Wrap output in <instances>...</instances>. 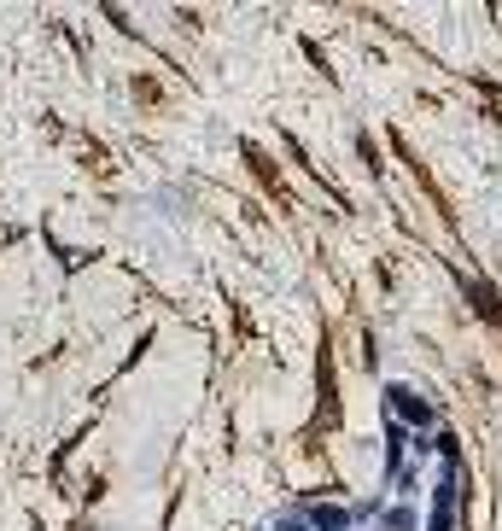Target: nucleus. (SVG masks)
<instances>
[{
  "mask_svg": "<svg viewBox=\"0 0 502 531\" xmlns=\"http://www.w3.org/2000/svg\"><path fill=\"white\" fill-rule=\"evenodd\" d=\"M386 409H391V415H404V426H433V403L415 397L409 386H386Z\"/></svg>",
  "mask_w": 502,
  "mask_h": 531,
  "instance_id": "f257e3e1",
  "label": "nucleus"
},
{
  "mask_svg": "<svg viewBox=\"0 0 502 531\" xmlns=\"http://www.w3.org/2000/svg\"><path fill=\"white\" fill-rule=\"evenodd\" d=\"M427 531H456V467L444 473V485H438V496H433V519H427Z\"/></svg>",
  "mask_w": 502,
  "mask_h": 531,
  "instance_id": "f03ea898",
  "label": "nucleus"
},
{
  "mask_svg": "<svg viewBox=\"0 0 502 531\" xmlns=\"http://www.w3.org/2000/svg\"><path fill=\"white\" fill-rule=\"evenodd\" d=\"M310 526H316V531H350V508L321 503V508H310Z\"/></svg>",
  "mask_w": 502,
  "mask_h": 531,
  "instance_id": "7ed1b4c3",
  "label": "nucleus"
},
{
  "mask_svg": "<svg viewBox=\"0 0 502 531\" xmlns=\"http://www.w3.org/2000/svg\"><path fill=\"white\" fill-rule=\"evenodd\" d=\"M461 286H467V298H474V309H485L490 322H497V327H502V298H497V293H490L485 280H461Z\"/></svg>",
  "mask_w": 502,
  "mask_h": 531,
  "instance_id": "20e7f679",
  "label": "nucleus"
},
{
  "mask_svg": "<svg viewBox=\"0 0 502 531\" xmlns=\"http://www.w3.org/2000/svg\"><path fill=\"white\" fill-rule=\"evenodd\" d=\"M386 526H391V531H409V526H415V514H409V508H391Z\"/></svg>",
  "mask_w": 502,
  "mask_h": 531,
  "instance_id": "39448f33",
  "label": "nucleus"
},
{
  "mask_svg": "<svg viewBox=\"0 0 502 531\" xmlns=\"http://www.w3.org/2000/svg\"><path fill=\"white\" fill-rule=\"evenodd\" d=\"M280 531H310V526H280Z\"/></svg>",
  "mask_w": 502,
  "mask_h": 531,
  "instance_id": "423d86ee",
  "label": "nucleus"
}]
</instances>
